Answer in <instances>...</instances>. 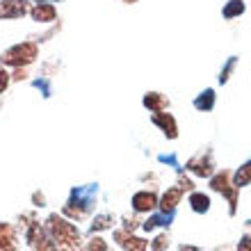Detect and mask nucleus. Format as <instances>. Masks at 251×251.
<instances>
[{
	"mask_svg": "<svg viewBox=\"0 0 251 251\" xmlns=\"http://www.w3.org/2000/svg\"><path fill=\"white\" fill-rule=\"evenodd\" d=\"M9 82H12V75H9L5 69H0V94H2L7 87H9Z\"/></svg>",
	"mask_w": 251,
	"mask_h": 251,
	"instance_id": "23",
	"label": "nucleus"
},
{
	"mask_svg": "<svg viewBox=\"0 0 251 251\" xmlns=\"http://www.w3.org/2000/svg\"><path fill=\"white\" fill-rule=\"evenodd\" d=\"M94 194H96V185H87V187H80V190H73L71 192V201L66 203L64 212L69 217H85L87 212L92 210V203H94Z\"/></svg>",
	"mask_w": 251,
	"mask_h": 251,
	"instance_id": "3",
	"label": "nucleus"
},
{
	"mask_svg": "<svg viewBox=\"0 0 251 251\" xmlns=\"http://www.w3.org/2000/svg\"><path fill=\"white\" fill-rule=\"evenodd\" d=\"M194 107H197V110H203V112H210L212 107H215V92H212V89H205L203 94H199L197 99H194Z\"/></svg>",
	"mask_w": 251,
	"mask_h": 251,
	"instance_id": "15",
	"label": "nucleus"
},
{
	"mask_svg": "<svg viewBox=\"0 0 251 251\" xmlns=\"http://www.w3.org/2000/svg\"><path fill=\"white\" fill-rule=\"evenodd\" d=\"M180 251H197V247H180Z\"/></svg>",
	"mask_w": 251,
	"mask_h": 251,
	"instance_id": "25",
	"label": "nucleus"
},
{
	"mask_svg": "<svg viewBox=\"0 0 251 251\" xmlns=\"http://www.w3.org/2000/svg\"><path fill=\"white\" fill-rule=\"evenodd\" d=\"M0 251H16V233L9 224H0Z\"/></svg>",
	"mask_w": 251,
	"mask_h": 251,
	"instance_id": "12",
	"label": "nucleus"
},
{
	"mask_svg": "<svg viewBox=\"0 0 251 251\" xmlns=\"http://www.w3.org/2000/svg\"><path fill=\"white\" fill-rule=\"evenodd\" d=\"M245 12V2L242 0H228V5L224 7V19H233Z\"/></svg>",
	"mask_w": 251,
	"mask_h": 251,
	"instance_id": "18",
	"label": "nucleus"
},
{
	"mask_svg": "<svg viewBox=\"0 0 251 251\" xmlns=\"http://www.w3.org/2000/svg\"><path fill=\"white\" fill-rule=\"evenodd\" d=\"M144 105L149 107L151 112H162V110L169 105V100H167L162 94L151 92V94H146V96H144Z\"/></svg>",
	"mask_w": 251,
	"mask_h": 251,
	"instance_id": "13",
	"label": "nucleus"
},
{
	"mask_svg": "<svg viewBox=\"0 0 251 251\" xmlns=\"http://www.w3.org/2000/svg\"><path fill=\"white\" fill-rule=\"evenodd\" d=\"M34 2H60V0H34Z\"/></svg>",
	"mask_w": 251,
	"mask_h": 251,
	"instance_id": "26",
	"label": "nucleus"
},
{
	"mask_svg": "<svg viewBox=\"0 0 251 251\" xmlns=\"http://www.w3.org/2000/svg\"><path fill=\"white\" fill-rule=\"evenodd\" d=\"M187 169H190L192 174H197V176H210L212 174V162H210V155L208 153H199V155H194V158L187 162Z\"/></svg>",
	"mask_w": 251,
	"mask_h": 251,
	"instance_id": "9",
	"label": "nucleus"
},
{
	"mask_svg": "<svg viewBox=\"0 0 251 251\" xmlns=\"http://www.w3.org/2000/svg\"><path fill=\"white\" fill-rule=\"evenodd\" d=\"M30 16L34 23H53L57 21V9L53 2H34V7H30Z\"/></svg>",
	"mask_w": 251,
	"mask_h": 251,
	"instance_id": "7",
	"label": "nucleus"
},
{
	"mask_svg": "<svg viewBox=\"0 0 251 251\" xmlns=\"http://www.w3.org/2000/svg\"><path fill=\"white\" fill-rule=\"evenodd\" d=\"M27 240H30L32 251H57V245L53 242V238L39 224H32L27 228Z\"/></svg>",
	"mask_w": 251,
	"mask_h": 251,
	"instance_id": "4",
	"label": "nucleus"
},
{
	"mask_svg": "<svg viewBox=\"0 0 251 251\" xmlns=\"http://www.w3.org/2000/svg\"><path fill=\"white\" fill-rule=\"evenodd\" d=\"M126 2H135V0H126Z\"/></svg>",
	"mask_w": 251,
	"mask_h": 251,
	"instance_id": "27",
	"label": "nucleus"
},
{
	"mask_svg": "<svg viewBox=\"0 0 251 251\" xmlns=\"http://www.w3.org/2000/svg\"><path fill=\"white\" fill-rule=\"evenodd\" d=\"M27 12H30V2L27 0H0V21L21 19Z\"/></svg>",
	"mask_w": 251,
	"mask_h": 251,
	"instance_id": "5",
	"label": "nucleus"
},
{
	"mask_svg": "<svg viewBox=\"0 0 251 251\" xmlns=\"http://www.w3.org/2000/svg\"><path fill=\"white\" fill-rule=\"evenodd\" d=\"M153 124L160 126V128H162V132H165L169 139L178 137V126H176V121H174L172 114H167V112H155V114H153Z\"/></svg>",
	"mask_w": 251,
	"mask_h": 251,
	"instance_id": "10",
	"label": "nucleus"
},
{
	"mask_svg": "<svg viewBox=\"0 0 251 251\" xmlns=\"http://www.w3.org/2000/svg\"><path fill=\"white\" fill-rule=\"evenodd\" d=\"M190 205L194 212H208V208H210V199L205 197V194H201V192H194L190 197Z\"/></svg>",
	"mask_w": 251,
	"mask_h": 251,
	"instance_id": "16",
	"label": "nucleus"
},
{
	"mask_svg": "<svg viewBox=\"0 0 251 251\" xmlns=\"http://www.w3.org/2000/svg\"><path fill=\"white\" fill-rule=\"evenodd\" d=\"M114 240H117L126 251H146V247H149L146 240L135 238V235H130L128 231H117L114 233Z\"/></svg>",
	"mask_w": 251,
	"mask_h": 251,
	"instance_id": "8",
	"label": "nucleus"
},
{
	"mask_svg": "<svg viewBox=\"0 0 251 251\" xmlns=\"http://www.w3.org/2000/svg\"><path fill=\"white\" fill-rule=\"evenodd\" d=\"M46 231L57 245V251H78L80 233L71 222H66V219L57 217V215H50L46 222Z\"/></svg>",
	"mask_w": 251,
	"mask_h": 251,
	"instance_id": "1",
	"label": "nucleus"
},
{
	"mask_svg": "<svg viewBox=\"0 0 251 251\" xmlns=\"http://www.w3.org/2000/svg\"><path fill=\"white\" fill-rule=\"evenodd\" d=\"M180 197H183V190L180 187H174V190H169L162 197V201H160V208H162V212H174V208H176V203L180 201Z\"/></svg>",
	"mask_w": 251,
	"mask_h": 251,
	"instance_id": "14",
	"label": "nucleus"
},
{
	"mask_svg": "<svg viewBox=\"0 0 251 251\" xmlns=\"http://www.w3.org/2000/svg\"><path fill=\"white\" fill-rule=\"evenodd\" d=\"M155 203H158V199H155V194H151V192H137V194L132 197V208H135L137 212L153 210Z\"/></svg>",
	"mask_w": 251,
	"mask_h": 251,
	"instance_id": "11",
	"label": "nucleus"
},
{
	"mask_svg": "<svg viewBox=\"0 0 251 251\" xmlns=\"http://www.w3.org/2000/svg\"><path fill=\"white\" fill-rule=\"evenodd\" d=\"M37 57H39V46H37V41H21V44H14L12 48H7L5 53L0 55V64L19 69V66L32 64Z\"/></svg>",
	"mask_w": 251,
	"mask_h": 251,
	"instance_id": "2",
	"label": "nucleus"
},
{
	"mask_svg": "<svg viewBox=\"0 0 251 251\" xmlns=\"http://www.w3.org/2000/svg\"><path fill=\"white\" fill-rule=\"evenodd\" d=\"M210 187L215 192H222V194L228 197V201H231V215H233V212H235V203H238V197H235V190H238V187L235 185L231 187V183H228V172L217 174V176L210 180Z\"/></svg>",
	"mask_w": 251,
	"mask_h": 251,
	"instance_id": "6",
	"label": "nucleus"
},
{
	"mask_svg": "<svg viewBox=\"0 0 251 251\" xmlns=\"http://www.w3.org/2000/svg\"><path fill=\"white\" fill-rule=\"evenodd\" d=\"M112 215H99V217L94 219V224H92V231H103V228H110L112 226Z\"/></svg>",
	"mask_w": 251,
	"mask_h": 251,
	"instance_id": "19",
	"label": "nucleus"
},
{
	"mask_svg": "<svg viewBox=\"0 0 251 251\" xmlns=\"http://www.w3.org/2000/svg\"><path fill=\"white\" fill-rule=\"evenodd\" d=\"M87 251H110V247L103 242L100 238H96V240H92L89 242V247H87Z\"/></svg>",
	"mask_w": 251,
	"mask_h": 251,
	"instance_id": "21",
	"label": "nucleus"
},
{
	"mask_svg": "<svg viewBox=\"0 0 251 251\" xmlns=\"http://www.w3.org/2000/svg\"><path fill=\"white\" fill-rule=\"evenodd\" d=\"M238 251H251V235H247V238L240 240V247Z\"/></svg>",
	"mask_w": 251,
	"mask_h": 251,
	"instance_id": "24",
	"label": "nucleus"
},
{
	"mask_svg": "<svg viewBox=\"0 0 251 251\" xmlns=\"http://www.w3.org/2000/svg\"><path fill=\"white\" fill-rule=\"evenodd\" d=\"M167 247H169V238H167V233H162V235H158V238L153 240L151 249L153 251H165Z\"/></svg>",
	"mask_w": 251,
	"mask_h": 251,
	"instance_id": "20",
	"label": "nucleus"
},
{
	"mask_svg": "<svg viewBox=\"0 0 251 251\" xmlns=\"http://www.w3.org/2000/svg\"><path fill=\"white\" fill-rule=\"evenodd\" d=\"M235 57H231V60H228V64L224 66V71H222V75H219V82H226V80H228V75H231V71H233V66H235Z\"/></svg>",
	"mask_w": 251,
	"mask_h": 251,
	"instance_id": "22",
	"label": "nucleus"
},
{
	"mask_svg": "<svg viewBox=\"0 0 251 251\" xmlns=\"http://www.w3.org/2000/svg\"><path fill=\"white\" fill-rule=\"evenodd\" d=\"M247 183H251V160L247 162L245 167H240L238 174H235V183L233 185L235 187H245Z\"/></svg>",
	"mask_w": 251,
	"mask_h": 251,
	"instance_id": "17",
	"label": "nucleus"
}]
</instances>
